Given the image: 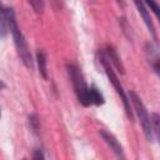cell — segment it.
<instances>
[{
	"mask_svg": "<svg viewBox=\"0 0 160 160\" xmlns=\"http://www.w3.org/2000/svg\"><path fill=\"white\" fill-rule=\"evenodd\" d=\"M6 14H8V30H10V34L12 36L15 48H16V52L21 60V62L28 68V69H32L34 66V60L31 56V52L29 50L28 42L22 35V32L19 29L16 18H15V12L14 9L10 6H6Z\"/></svg>",
	"mask_w": 160,
	"mask_h": 160,
	"instance_id": "obj_1",
	"label": "cell"
},
{
	"mask_svg": "<svg viewBox=\"0 0 160 160\" xmlns=\"http://www.w3.org/2000/svg\"><path fill=\"white\" fill-rule=\"evenodd\" d=\"M99 61H100V64L102 65V68H104V70H105V74H106L109 81L112 84L115 91H116L118 95L120 96V99H121V101H122V104H124V109H125V112H126L128 118H129L131 121H134V114H132V110H131V106H130L129 96H128V94L125 92V90H124V88H122V85H121V82H120V80H119V78H118V75L115 74L114 68H112V65L110 64V61H109L106 54L104 52V50H100V51H99Z\"/></svg>",
	"mask_w": 160,
	"mask_h": 160,
	"instance_id": "obj_2",
	"label": "cell"
},
{
	"mask_svg": "<svg viewBox=\"0 0 160 160\" xmlns=\"http://www.w3.org/2000/svg\"><path fill=\"white\" fill-rule=\"evenodd\" d=\"M66 70H68L69 79L72 84V88L78 96L79 102L82 106H90L91 104H90V98H89V86L85 81V78H84L80 68L74 64H68Z\"/></svg>",
	"mask_w": 160,
	"mask_h": 160,
	"instance_id": "obj_3",
	"label": "cell"
},
{
	"mask_svg": "<svg viewBox=\"0 0 160 160\" xmlns=\"http://www.w3.org/2000/svg\"><path fill=\"white\" fill-rule=\"evenodd\" d=\"M128 96H129L130 102H131L132 106H134V111L136 112V115H138V118H139V120H140V125H141V128H142V131H144L146 139H148L149 141H154L155 138H154V132H152L151 124H150V116H149L148 110H146L145 105L142 104L140 96H139L135 91H132V90L129 91Z\"/></svg>",
	"mask_w": 160,
	"mask_h": 160,
	"instance_id": "obj_4",
	"label": "cell"
},
{
	"mask_svg": "<svg viewBox=\"0 0 160 160\" xmlns=\"http://www.w3.org/2000/svg\"><path fill=\"white\" fill-rule=\"evenodd\" d=\"M99 134L102 138V140L108 144V146L111 149V151L115 154V156L118 158V160H125V154H124L122 146L120 145V142L118 141V139L111 132H109L106 130H100Z\"/></svg>",
	"mask_w": 160,
	"mask_h": 160,
	"instance_id": "obj_5",
	"label": "cell"
},
{
	"mask_svg": "<svg viewBox=\"0 0 160 160\" xmlns=\"http://www.w3.org/2000/svg\"><path fill=\"white\" fill-rule=\"evenodd\" d=\"M134 4H135V6L138 8V11H139V14L141 15V18H142V20H144L146 28L149 29V31H150V34H151L154 41L158 42V35H156V31H155V26H154V24H152V21H151L150 12H149V10L146 9V5H145L144 2H141V1H135Z\"/></svg>",
	"mask_w": 160,
	"mask_h": 160,
	"instance_id": "obj_6",
	"label": "cell"
},
{
	"mask_svg": "<svg viewBox=\"0 0 160 160\" xmlns=\"http://www.w3.org/2000/svg\"><path fill=\"white\" fill-rule=\"evenodd\" d=\"M102 50H104V52L106 54V56H108L110 64L114 65L121 74H124V72H125V71H124V66L121 65V61H120V58H119L116 50H115L112 46H110V45H108L106 49H102Z\"/></svg>",
	"mask_w": 160,
	"mask_h": 160,
	"instance_id": "obj_7",
	"label": "cell"
},
{
	"mask_svg": "<svg viewBox=\"0 0 160 160\" xmlns=\"http://www.w3.org/2000/svg\"><path fill=\"white\" fill-rule=\"evenodd\" d=\"M146 52H148L149 61L151 62V66L154 68L155 72H159V55H158V48L149 42V44L146 45Z\"/></svg>",
	"mask_w": 160,
	"mask_h": 160,
	"instance_id": "obj_8",
	"label": "cell"
},
{
	"mask_svg": "<svg viewBox=\"0 0 160 160\" xmlns=\"http://www.w3.org/2000/svg\"><path fill=\"white\" fill-rule=\"evenodd\" d=\"M8 34V14L6 6L0 2V38L4 39Z\"/></svg>",
	"mask_w": 160,
	"mask_h": 160,
	"instance_id": "obj_9",
	"label": "cell"
},
{
	"mask_svg": "<svg viewBox=\"0 0 160 160\" xmlns=\"http://www.w3.org/2000/svg\"><path fill=\"white\" fill-rule=\"evenodd\" d=\"M89 98H90V104L91 105L100 106V105L104 104V96L100 92V90L96 89L95 86H90L89 88Z\"/></svg>",
	"mask_w": 160,
	"mask_h": 160,
	"instance_id": "obj_10",
	"label": "cell"
},
{
	"mask_svg": "<svg viewBox=\"0 0 160 160\" xmlns=\"http://www.w3.org/2000/svg\"><path fill=\"white\" fill-rule=\"evenodd\" d=\"M36 61H38V65H39V70H40V74L42 75L44 79H48V70H46V54L42 51V50H39L36 52Z\"/></svg>",
	"mask_w": 160,
	"mask_h": 160,
	"instance_id": "obj_11",
	"label": "cell"
},
{
	"mask_svg": "<svg viewBox=\"0 0 160 160\" xmlns=\"http://www.w3.org/2000/svg\"><path fill=\"white\" fill-rule=\"evenodd\" d=\"M150 124H151V129L154 132V138H158V132H159V114L158 112H152L150 116Z\"/></svg>",
	"mask_w": 160,
	"mask_h": 160,
	"instance_id": "obj_12",
	"label": "cell"
},
{
	"mask_svg": "<svg viewBox=\"0 0 160 160\" xmlns=\"http://www.w3.org/2000/svg\"><path fill=\"white\" fill-rule=\"evenodd\" d=\"M29 122H30V128L32 129V131L39 130V118L36 114H31L29 116Z\"/></svg>",
	"mask_w": 160,
	"mask_h": 160,
	"instance_id": "obj_13",
	"label": "cell"
},
{
	"mask_svg": "<svg viewBox=\"0 0 160 160\" xmlns=\"http://www.w3.org/2000/svg\"><path fill=\"white\" fill-rule=\"evenodd\" d=\"M29 4H30V6L34 8V10L36 12H41L44 10V6H45V2L40 1V0H38V1H29Z\"/></svg>",
	"mask_w": 160,
	"mask_h": 160,
	"instance_id": "obj_14",
	"label": "cell"
},
{
	"mask_svg": "<svg viewBox=\"0 0 160 160\" xmlns=\"http://www.w3.org/2000/svg\"><path fill=\"white\" fill-rule=\"evenodd\" d=\"M32 160H45V155H44V151H42V149L38 148V149L34 151V155H32Z\"/></svg>",
	"mask_w": 160,
	"mask_h": 160,
	"instance_id": "obj_15",
	"label": "cell"
},
{
	"mask_svg": "<svg viewBox=\"0 0 160 160\" xmlns=\"http://www.w3.org/2000/svg\"><path fill=\"white\" fill-rule=\"evenodd\" d=\"M4 86H5V85L2 84V81H0V89H1V88H4Z\"/></svg>",
	"mask_w": 160,
	"mask_h": 160,
	"instance_id": "obj_16",
	"label": "cell"
},
{
	"mask_svg": "<svg viewBox=\"0 0 160 160\" xmlns=\"http://www.w3.org/2000/svg\"><path fill=\"white\" fill-rule=\"evenodd\" d=\"M22 160H26V159H22Z\"/></svg>",
	"mask_w": 160,
	"mask_h": 160,
	"instance_id": "obj_17",
	"label": "cell"
},
{
	"mask_svg": "<svg viewBox=\"0 0 160 160\" xmlns=\"http://www.w3.org/2000/svg\"><path fill=\"white\" fill-rule=\"evenodd\" d=\"M0 115H1V114H0Z\"/></svg>",
	"mask_w": 160,
	"mask_h": 160,
	"instance_id": "obj_18",
	"label": "cell"
}]
</instances>
